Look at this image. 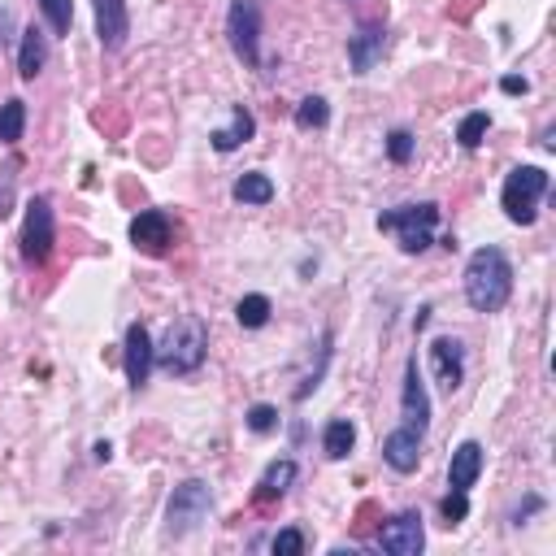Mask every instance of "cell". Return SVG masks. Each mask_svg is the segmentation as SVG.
I'll use <instances>...</instances> for the list:
<instances>
[{"label":"cell","mask_w":556,"mask_h":556,"mask_svg":"<svg viewBox=\"0 0 556 556\" xmlns=\"http://www.w3.org/2000/svg\"><path fill=\"white\" fill-rule=\"evenodd\" d=\"M383 44H387V27L383 22H361L357 35H348V61L357 74H370L374 61L383 57Z\"/></svg>","instance_id":"cell-14"},{"label":"cell","mask_w":556,"mask_h":556,"mask_svg":"<svg viewBox=\"0 0 556 556\" xmlns=\"http://www.w3.org/2000/svg\"><path fill=\"white\" fill-rule=\"evenodd\" d=\"M92 452H96V461H109V457H113V448H109V444H96Z\"/></svg>","instance_id":"cell-33"},{"label":"cell","mask_w":556,"mask_h":556,"mask_svg":"<svg viewBox=\"0 0 556 556\" xmlns=\"http://www.w3.org/2000/svg\"><path fill=\"white\" fill-rule=\"evenodd\" d=\"M274 426H278V409H274V404H252V409H248V431L270 435Z\"/></svg>","instance_id":"cell-28"},{"label":"cell","mask_w":556,"mask_h":556,"mask_svg":"<svg viewBox=\"0 0 556 556\" xmlns=\"http://www.w3.org/2000/svg\"><path fill=\"white\" fill-rule=\"evenodd\" d=\"M92 14H96V35L109 53H118L131 35V14H126V0H92Z\"/></svg>","instance_id":"cell-12"},{"label":"cell","mask_w":556,"mask_h":556,"mask_svg":"<svg viewBox=\"0 0 556 556\" xmlns=\"http://www.w3.org/2000/svg\"><path fill=\"white\" fill-rule=\"evenodd\" d=\"M226 40H231V53L248 70L261 66V0H231V9H226Z\"/></svg>","instance_id":"cell-5"},{"label":"cell","mask_w":556,"mask_h":556,"mask_svg":"<svg viewBox=\"0 0 556 556\" xmlns=\"http://www.w3.org/2000/svg\"><path fill=\"white\" fill-rule=\"evenodd\" d=\"M487 126H491V118H487L483 109L465 113V118H461V126H457V139H461V148H478V144H483Z\"/></svg>","instance_id":"cell-25"},{"label":"cell","mask_w":556,"mask_h":556,"mask_svg":"<svg viewBox=\"0 0 556 556\" xmlns=\"http://www.w3.org/2000/svg\"><path fill=\"white\" fill-rule=\"evenodd\" d=\"M431 374H435V383L448 391H457L465 383V348H461V339H435L431 348Z\"/></svg>","instance_id":"cell-10"},{"label":"cell","mask_w":556,"mask_h":556,"mask_svg":"<svg viewBox=\"0 0 556 556\" xmlns=\"http://www.w3.org/2000/svg\"><path fill=\"white\" fill-rule=\"evenodd\" d=\"M22 126H27V100H5L0 105V144H18Z\"/></svg>","instance_id":"cell-23"},{"label":"cell","mask_w":556,"mask_h":556,"mask_svg":"<svg viewBox=\"0 0 556 556\" xmlns=\"http://www.w3.org/2000/svg\"><path fill=\"white\" fill-rule=\"evenodd\" d=\"M331 122V105H326L322 96H309V100H300V109H296V126L300 131H318V126Z\"/></svg>","instance_id":"cell-24"},{"label":"cell","mask_w":556,"mask_h":556,"mask_svg":"<svg viewBox=\"0 0 556 556\" xmlns=\"http://www.w3.org/2000/svg\"><path fill=\"white\" fill-rule=\"evenodd\" d=\"M500 92H504V96H526V92H530V83H526V79H517V74H504V79H500Z\"/></svg>","instance_id":"cell-31"},{"label":"cell","mask_w":556,"mask_h":556,"mask_svg":"<svg viewBox=\"0 0 556 556\" xmlns=\"http://www.w3.org/2000/svg\"><path fill=\"white\" fill-rule=\"evenodd\" d=\"M270 313H274V305H270V296H261V292H252V296H244L235 305V318H239L244 331H257V326H265V322H270Z\"/></svg>","instance_id":"cell-22"},{"label":"cell","mask_w":556,"mask_h":556,"mask_svg":"<svg viewBox=\"0 0 556 556\" xmlns=\"http://www.w3.org/2000/svg\"><path fill=\"white\" fill-rule=\"evenodd\" d=\"M383 461L396 474H413L417 465H422V431H413V426H396V431L383 439Z\"/></svg>","instance_id":"cell-13"},{"label":"cell","mask_w":556,"mask_h":556,"mask_svg":"<svg viewBox=\"0 0 556 556\" xmlns=\"http://www.w3.org/2000/svg\"><path fill=\"white\" fill-rule=\"evenodd\" d=\"M126 383H131L135 391L139 387H144L148 383V374H153V339H148V331H144V322H131V326H126Z\"/></svg>","instance_id":"cell-11"},{"label":"cell","mask_w":556,"mask_h":556,"mask_svg":"<svg viewBox=\"0 0 556 556\" xmlns=\"http://www.w3.org/2000/svg\"><path fill=\"white\" fill-rule=\"evenodd\" d=\"M513 296V265L500 248H478L465 261V300L474 313H500Z\"/></svg>","instance_id":"cell-1"},{"label":"cell","mask_w":556,"mask_h":556,"mask_svg":"<svg viewBox=\"0 0 556 556\" xmlns=\"http://www.w3.org/2000/svg\"><path fill=\"white\" fill-rule=\"evenodd\" d=\"M378 548L387 556H417L426 548V530H422V513H396L391 522L378 530Z\"/></svg>","instance_id":"cell-8"},{"label":"cell","mask_w":556,"mask_h":556,"mask_svg":"<svg viewBox=\"0 0 556 556\" xmlns=\"http://www.w3.org/2000/svg\"><path fill=\"white\" fill-rule=\"evenodd\" d=\"M387 157L396 161V166H409V157H413V135L404 131V126L387 135Z\"/></svg>","instance_id":"cell-29"},{"label":"cell","mask_w":556,"mask_h":556,"mask_svg":"<svg viewBox=\"0 0 556 556\" xmlns=\"http://www.w3.org/2000/svg\"><path fill=\"white\" fill-rule=\"evenodd\" d=\"M400 413H404V426H413V431L426 435V426H431V396H426V383H422V370H417V357H409V365H404Z\"/></svg>","instance_id":"cell-9"},{"label":"cell","mask_w":556,"mask_h":556,"mask_svg":"<svg viewBox=\"0 0 556 556\" xmlns=\"http://www.w3.org/2000/svg\"><path fill=\"white\" fill-rule=\"evenodd\" d=\"M543 192H548V170H539V166H517V170H509V179H504V192H500V205H504V213H509V222H517V226L535 222Z\"/></svg>","instance_id":"cell-3"},{"label":"cell","mask_w":556,"mask_h":556,"mask_svg":"<svg viewBox=\"0 0 556 556\" xmlns=\"http://www.w3.org/2000/svg\"><path fill=\"white\" fill-rule=\"evenodd\" d=\"M40 9L48 18V27H53V35H70V27H74V5H70V0H40Z\"/></svg>","instance_id":"cell-26"},{"label":"cell","mask_w":556,"mask_h":556,"mask_svg":"<svg viewBox=\"0 0 556 556\" xmlns=\"http://www.w3.org/2000/svg\"><path fill=\"white\" fill-rule=\"evenodd\" d=\"M352 444H357V426L348 422V417H335V422H326V431H322V452L331 461H344Z\"/></svg>","instance_id":"cell-20"},{"label":"cell","mask_w":556,"mask_h":556,"mask_svg":"<svg viewBox=\"0 0 556 556\" xmlns=\"http://www.w3.org/2000/svg\"><path fill=\"white\" fill-rule=\"evenodd\" d=\"M274 552L278 556H300V552H305V535H300V530H278V535H274Z\"/></svg>","instance_id":"cell-30"},{"label":"cell","mask_w":556,"mask_h":556,"mask_svg":"<svg viewBox=\"0 0 556 556\" xmlns=\"http://www.w3.org/2000/svg\"><path fill=\"white\" fill-rule=\"evenodd\" d=\"M48 61V35L40 27H27L22 31V44H18V74L22 79H35Z\"/></svg>","instance_id":"cell-18"},{"label":"cell","mask_w":556,"mask_h":556,"mask_svg":"<svg viewBox=\"0 0 556 556\" xmlns=\"http://www.w3.org/2000/svg\"><path fill=\"white\" fill-rule=\"evenodd\" d=\"M435 226H439V205H431V200L378 213V231H396L404 252H426V248H431Z\"/></svg>","instance_id":"cell-4"},{"label":"cell","mask_w":556,"mask_h":556,"mask_svg":"<svg viewBox=\"0 0 556 556\" xmlns=\"http://www.w3.org/2000/svg\"><path fill=\"white\" fill-rule=\"evenodd\" d=\"M478 474H483V444L478 439H465V444L452 452V465H448V487L457 491H470L478 483Z\"/></svg>","instance_id":"cell-16"},{"label":"cell","mask_w":556,"mask_h":556,"mask_svg":"<svg viewBox=\"0 0 556 556\" xmlns=\"http://www.w3.org/2000/svg\"><path fill=\"white\" fill-rule=\"evenodd\" d=\"M209 509H213L209 483H200V478H187V483H179V487H174V496H170V509H166L170 535H187V530H196L209 517Z\"/></svg>","instance_id":"cell-6"},{"label":"cell","mask_w":556,"mask_h":556,"mask_svg":"<svg viewBox=\"0 0 556 556\" xmlns=\"http://www.w3.org/2000/svg\"><path fill=\"white\" fill-rule=\"evenodd\" d=\"M296 483V461H274L270 470L261 474V483H257V491H252V500L257 504H270V500H278L287 487Z\"/></svg>","instance_id":"cell-19"},{"label":"cell","mask_w":556,"mask_h":556,"mask_svg":"<svg viewBox=\"0 0 556 556\" xmlns=\"http://www.w3.org/2000/svg\"><path fill=\"white\" fill-rule=\"evenodd\" d=\"M439 513H444L448 526H461L465 517H470V491H457V487H452L448 496H444V504H439Z\"/></svg>","instance_id":"cell-27"},{"label":"cell","mask_w":556,"mask_h":556,"mask_svg":"<svg viewBox=\"0 0 556 556\" xmlns=\"http://www.w3.org/2000/svg\"><path fill=\"white\" fill-rule=\"evenodd\" d=\"M205 352H209V331L200 318H174L170 331L161 344H153V361L161 365V370L170 374H196L200 365H205Z\"/></svg>","instance_id":"cell-2"},{"label":"cell","mask_w":556,"mask_h":556,"mask_svg":"<svg viewBox=\"0 0 556 556\" xmlns=\"http://www.w3.org/2000/svg\"><path fill=\"white\" fill-rule=\"evenodd\" d=\"M53 244H57V226H53V205L44 196H35L27 205V222H22V257L31 265H44L53 257Z\"/></svg>","instance_id":"cell-7"},{"label":"cell","mask_w":556,"mask_h":556,"mask_svg":"<svg viewBox=\"0 0 556 556\" xmlns=\"http://www.w3.org/2000/svg\"><path fill=\"white\" fill-rule=\"evenodd\" d=\"M9 35H14V18H9V9L0 5V44H5Z\"/></svg>","instance_id":"cell-32"},{"label":"cell","mask_w":556,"mask_h":556,"mask_svg":"<svg viewBox=\"0 0 556 556\" xmlns=\"http://www.w3.org/2000/svg\"><path fill=\"white\" fill-rule=\"evenodd\" d=\"M131 244L148 257H161L170 244V218L161 209H144L139 218H131Z\"/></svg>","instance_id":"cell-15"},{"label":"cell","mask_w":556,"mask_h":556,"mask_svg":"<svg viewBox=\"0 0 556 556\" xmlns=\"http://www.w3.org/2000/svg\"><path fill=\"white\" fill-rule=\"evenodd\" d=\"M231 196L239 200V205H270L274 200V183H270V174H244V179H235L231 187Z\"/></svg>","instance_id":"cell-21"},{"label":"cell","mask_w":556,"mask_h":556,"mask_svg":"<svg viewBox=\"0 0 556 556\" xmlns=\"http://www.w3.org/2000/svg\"><path fill=\"white\" fill-rule=\"evenodd\" d=\"M252 135H257V118H252V113H248L244 105H235V109H231V126L213 131L209 139H213V148H218V153H235V148H239V144H248Z\"/></svg>","instance_id":"cell-17"}]
</instances>
